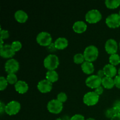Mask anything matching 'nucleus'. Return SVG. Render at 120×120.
Wrapping results in <instances>:
<instances>
[{
  "label": "nucleus",
  "mask_w": 120,
  "mask_h": 120,
  "mask_svg": "<svg viewBox=\"0 0 120 120\" xmlns=\"http://www.w3.org/2000/svg\"><path fill=\"white\" fill-rule=\"evenodd\" d=\"M43 64L48 70H55L59 64V57L56 55L50 54L45 58Z\"/></svg>",
  "instance_id": "nucleus-1"
},
{
  "label": "nucleus",
  "mask_w": 120,
  "mask_h": 120,
  "mask_svg": "<svg viewBox=\"0 0 120 120\" xmlns=\"http://www.w3.org/2000/svg\"><path fill=\"white\" fill-rule=\"evenodd\" d=\"M86 61L92 62L97 59L98 56V49L96 46L89 45L84 49L83 53Z\"/></svg>",
  "instance_id": "nucleus-2"
},
{
  "label": "nucleus",
  "mask_w": 120,
  "mask_h": 120,
  "mask_svg": "<svg viewBox=\"0 0 120 120\" xmlns=\"http://www.w3.org/2000/svg\"><path fill=\"white\" fill-rule=\"evenodd\" d=\"M52 38L51 35L48 32H41L36 36V42L43 46H48L52 43Z\"/></svg>",
  "instance_id": "nucleus-3"
},
{
  "label": "nucleus",
  "mask_w": 120,
  "mask_h": 120,
  "mask_svg": "<svg viewBox=\"0 0 120 120\" xmlns=\"http://www.w3.org/2000/svg\"><path fill=\"white\" fill-rule=\"evenodd\" d=\"M102 15L100 12L96 9H93L89 11L85 15L87 22L90 23H95L101 20Z\"/></svg>",
  "instance_id": "nucleus-4"
},
{
  "label": "nucleus",
  "mask_w": 120,
  "mask_h": 120,
  "mask_svg": "<svg viewBox=\"0 0 120 120\" xmlns=\"http://www.w3.org/2000/svg\"><path fill=\"white\" fill-rule=\"evenodd\" d=\"M63 108V103L57 99H52L48 102L47 109L48 111L53 114H59L62 111Z\"/></svg>",
  "instance_id": "nucleus-5"
},
{
  "label": "nucleus",
  "mask_w": 120,
  "mask_h": 120,
  "mask_svg": "<svg viewBox=\"0 0 120 120\" xmlns=\"http://www.w3.org/2000/svg\"><path fill=\"white\" fill-rule=\"evenodd\" d=\"M83 100L84 104L91 106L98 103L99 100V96L94 91H89L84 94Z\"/></svg>",
  "instance_id": "nucleus-6"
},
{
  "label": "nucleus",
  "mask_w": 120,
  "mask_h": 120,
  "mask_svg": "<svg viewBox=\"0 0 120 120\" xmlns=\"http://www.w3.org/2000/svg\"><path fill=\"white\" fill-rule=\"evenodd\" d=\"M107 25L111 28H118L120 26V16L119 14L113 13L109 15L105 19Z\"/></svg>",
  "instance_id": "nucleus-7"
},
{
  "label": "nucleus",
  "mask_w": 120,
  "mask_h": 120,
  "mask_svg": "<svg viewBox=\"0 0 120 120\" xmlns=\"http://www.w3.org/2000/svg\"><path fill=\"white\" fill-rule=\"evenodd\" d=\"M21 104L17 101H11L6 105L5 112L9 116L15 115L21 109Z\"/></svg>",
  "instance_id": "nucleus-8"
},
{
  "label": "nucleus",
  "mask_w": 120,
  "mask_h": 120,
  "mask_svg": "<svg viewBox=\"0 0 120 120\" xmlns=\"http://www.w3.org/2000/svg\"><path fill=\"white\" fill-rule=\"evenodd\" d=\"M19 69V63L15 59H9L5 63V69L8 74L15 73Z\"/></svg>",
  "instance_id": "nucleus-9"
},
{
  "label": "nucleus",
  "mask_w": 120,
  "mask_h": 120,
  "mask_svg": "<svg viewBox=\"0 0 120 120\" xmlns=\"http://www.w3.org/2000/svg\"><path fill=\"white\" fill-rule=\"evenodd\" d=\"M86 84L91 89H95L100 86L101 84L102 79L97 75H91L86 80Z\"/></svg>",
  "instance_id": "nucleus-10"
},
{
  "label": "nucleus",
  "mask_w": 120,
  "mask_h": 120,
  "mask_svg": "<svg viewBox=\"0 0 120 120\" xmlns=\"http://www.w3.org/2000/svg\"><path fill=\"white\" fill-rule=\"evenodd\" d=\"M15 51L11 45L5 44L0 49V55L4 58H11L15 55Z\"/></svg>",
  "instance_id": "nucleus-11"
},
{
  "label": "nucleus",
  "mask_w": 120,
  "mask_h": 120,
  "mask_svg": "<svg viewBox=\"0 0 120 120\" xmlns=\"http://www.w3.org/2000/svg\"><path fill=\"white\" fill-rule=\"evenodd\" d=\"M105 49L107 52L110 55L116 53L118 50V44L114 39H109L105 43Z\"/></svg>",
  "instance_id": "nucleus-12"
},
{
  "label": "nucleus",
  "mask_w": 120,
  "mask_h": 120,
  "mask_svg": "<svg viewBox=\"0 0 120 120\" xmlns=\"http://www.w3.org/2000/svg\"><path fill=\"white\" fill-rule=\"evenodd\" d=\"M38 89L43 93L50 91L52 89V83L47 79H43L39 81L37 85Z\"/></svg>",
  "instance_id": "nucleus-13"
},
{
  "label": "nucleus",
  "mask_w": 120,
  "mask_h": 120,
  "mask_svg": "<svg viewBox=\"0 0 120 120\" xmlns=\"http://www.w3.org/2000/svg\"><path fill=\"white\" fill-rule=\"evenodd\" d=\"M103 70L105 74V76L111 77V78L116 76V75L117 73V70L115 66L111 64H105L103 68Z\"/></svg>",
  "instance_id": "nucleus-14"
},
{
  "label": "nucleus",
  "mask_w": 120,
  "mask_h": 120,
  "mask_svg": "<svg viewBox=\"0 0 120 120\" xmlns=\"http://www.w3.org/2000/svg\"><path fill=\"white\" fill-rule=\"evenodd\" d=\"M87 28L86 23L83 21H77L73 25V29L77 34H82L86 31Z\"/></svg>",
  "instance_id": "nucleus-15"
},
{
  "label": "nucleus",
  "mask_w": 120,
  "mask_h": 120,
  "mask_svg": "<svg viewBox=\"0 0 120 120\" xmlns=\"http://www.w3.org/2000/svg\"><path fill=\"white\" fill-rule=\"evenodd\" d=\"M16 91L19 94H24L28 90L29 86L26 82L23 80H18L15 84Z\"/></svg>",
  "instance_id": "nucleus-16"
},
{
  "label": "nucleus",
  "mask_w": 120,
  "mask_h": 120,
  "mask_svg": "<svg viewBox=\"0 0 120 120\" xmlns=\"http://www.w3.org/2000/svg\"><path fill=\"white\" fill-rule=\"evenodd\" d=\"M14 16H15V19L20 23H24L28 18V14L26 12L22 9H19L16 11L14 14Z\"/></svg>",
  "instance_id": "nucleus-17"
},
{
  "label": "nucleus",
  "mask_w": 120,
  "mask_h": 120,
  "mask_svg": "<svg viewBox=\"0 0 120 120\" xmlns=\"http://www.w3.org/2000/svg\"><path fill=\"white\" fill-rule=\"evenodd\" d=\"M56 49H63L68 46V41L66 38L59 37L54 42Z\"/></svg>",
  "instance_id": "nucleus-18"
},
{
  "label": "nucleus",
  "mask_w": 120,
  "mask_h": 120,
  "mask_svg": "<svg viewBox=\"0 0 120 120\" xmlns=\"http://www.w3.org/2000/svg\"><path fill=\"white\" fill-rule=\"evenodd\" d=\"M82 70L83 72L87 75H90L93 73L94 70V67L92 62H88V61H84L81 66Z\"/></svg>",
  "instance_id": "nucleus-19"
},
{
  "label": "nucleus",
  "mask_w": 120,
  "mask_h": 120,
  "mask_svg": "<svg viewBox=\"0 0 120 120\" xmlns=\"http://www.w3.org/2000/svg\"><path fill=\"white\" fill-rule=\"evenodd\" d=\"M101 84L105 89H111L115 86L114 79L111 77L104 76L103 78H102Z\"/></svg>",
  "instance_id": "nucleus-20"
},
{
  "label": "nucleus",
  "mask_w": 120,
  "mask_h": 120,
  "mask_svg": "<svg viewBox=\"0 0 120 120\" xmlns=\"http://www.w3.org/2000/svg\"><path fill=\"white\" fill-rule=\"evenodd\" d=\"M58 79V73L55 70H48L46 73V79L52 83L57 81Z\"/></svg>",
  "instance_id": "nucleus-21"
},
{
  "label": "nucleus",
  "mask_w": 120,
  "mask_h": 120,
  "mask_svg": "<svg viewBox=\"0 0 120 120\" xmlns=\"http://www.w3.org/2000/svg\"><path fill=\"white\" fill-rule=\"evenodd\" d=\"M105 4L108 8L115 9L120 5V0H105Z\"/></svg>",
  "instance_id": "nucleus-22"
},
{
  "label": "nucleus",
  "mask_w": 120,
  "mask_h": 120,
  "mask_svg": "<svg viewBox=\"0 0 120 120\" xmlns=\"http://www.w3.org/2000/svg\"><path fill=\"white\" fill-rule=\"evenodd\" d=\"M109 62L110 64L113 66H117L120 63V56L117 53L110 55L109 57Z\"/></svg>",
  "instance_id": "nucleus-23"
},
{
  "label": "nucleus",
  "mask_w": 120,
  "mask_h": 120,
  "mask_svg": "<svg viewBox=\"0 0 120 120\" xmlns=\"http://www.w3.org/2000/svg\"><path fill=\"white\" fill-rule=\"evenodd\" d=\"M7 80L8 81V83L11 84H16V82H18V78L16 75L15 73H10L7 75Z\"/></svg>",
  "instance_id": "nucleus-24"
},
{
  "label": "nucleus",
  "mask_w": 120,
  "mask_h": 120,
  "mask_svg": "<svg viewBox=\"0 0 120 120\" xmlns=\"http://www.w3.org/2000/svg\"><path fill=\"white\" fill-rule=\"evenodd\" d=\"M84 55L82 53H77L73 56V60L74 62L76 64H80L83 63L84 62Z\"/></svg>",
  "instance_id": "nucleus-25"
},
{
  "label": "nucleus",
  "mask_w": 120,
  "mask_h": 120,
  "mask_svg": "<svg viewBox=\"0 0 120 120\" xmlns=\"http://www.w3.org/2000/svg\"><path fill=\"white\" fill-rule=\"evenodd\" d=\"M8 81L7 79L4 76L0 77V90L2 91L6 89L8 86Z\"/></svg>",
  "instance_id": "nucleus-26"
},
{
  "label": "nucleus",
  "mask_w": 120,
  "mask_h": 120,
  "mask_svg": "<svg viewBox=\"0 0 120 120\" xmlns=\"http://www.w3.org/2000/svg\"><path fill=\"white\" fill-rule=\"evenodd\" d=\"M11 46L12 47L13 49L15 52H17L19 51L21 49V48H22V43H21V42L20 41H14L11 43Z\"/></svg>",
  "instance_id": "nucleus-27"
},
{
  "label": "nucleus",
  "mask_w": 120,
  "mask_h": 120,
  "mask_svg": "<svg viewBox=\"0 0 120 120\" xmlns=\"http://www.w3.org/2000/svg\"><path fill=\"white\" fill-rule=\"evenodd\" d=\"M67 98H68V96L64 92L59 93L57 96V99L62 103L65 102L67 100Z\"/></svg>",
  "instance_id": "nucleus-28"
},
{
  "label": "nucleus",
  "mask_w": 120,
  "mask_h": 120,
  "mask_svg": "<svg viewBox=\"0 0 120 120\" xmlns=\"http://www.w3.org/2000/svg\"><path fill=\"white\" fill-rule=\"evenodd\" d=\"M0 34H1V38H2V39H5L8 38L9 36V32L7 30H5V29H1Z\"/></svg>",
  "instance_id": "nucleus-29"
},
{
  "label": "nucleus",
  "mask_w": 120,
  "mask_h": 120,
  "mask_svg": "<svg viewBox=\"0 0 120 120\" xmlns=\"http://www.w3.org/2000/svg\"><path fill=\"white\" fill-rule=\"evenodd\" d=\"M70 120H85L84 119V117L82 114H77L70 118Z\"/></svg>",
  "instance_id": "nucleus-30"
},
{
  "label": "nucleus",
  "mask_w": 120,
  "mask_h": 120,
  "mask_svg": "<svg viewBox=\"0 0 120 120\" xmlns=\"http://www.w3.org/2000/svg\"><path fill=\"white\" fill-rule=\"evenodd\" d=\"M114 83L115 86L118 89H120V76L117 75L115 77L114 79Z\"/></svg>",
  "instance_id": "nucleus-31"
},
{
  "label": "nucleus",
  "mask_w": 120,
  "mask_h": 120,
  "mask_svg": "<svg viewBox=\"0 0 120 120\" xmlns=\"http://www.w3.org/2000/svg\"><path fill=\"white\" fill-rule=\"evenodd\" d=\"M103 91H104V90H103V87L101 86H100L96 88V89H95L94 92L96 93L99 96V95H101L102 93H103Z\"/></svg>",
  "instance_id": "nucleus-32"
},
{
  "label": "nucleus",
  "mask_w": 120,
  "mask_h": 120,
  "mask_svg": "<svg viewBox=\"0 0 120 120\" xmlns=\"http://www.w3.org/2000/svg\"><path fill=\"white\" fill-rule=\"evenodd\" d=\"M5 106L6 105H5V104L4 103H2V101L0 102V112L2 114L4 112V111H5Z\"/></svg>",
  "instance_id": "nucleus-33"
},
{
  "label": "nucleus",
  "mask_w": 120,
  "mask_h": 120,
  "mask_svg": "<svg viewBox=\"0 0 120 120\" xmlns=\"http://www.w3.org/2000/svg\"><path fill=\"white\" fill-rule=\"evenodd\" d=\"M97 75L102 79L104 77V76H105V74H104V71H103V70L100 69V70H99L98 71H97Z\"/></svg>",
  "instance_id": "nucleus-34"
},
{
  "label": "nucleus",
  "mask_w": 120,
  "mask_h": 120,
  "mask_svg": "<svg viewBox=\"0 0 120 120\" xmlns=\"http://www.w3.org/2000/svg\"><path fill=\"white\" fill-rule=\"evenodd\" d=\"M111 120H120V113L118 114H116L114 116L111 118Z\"/></svg>",
  "instance_id": "nucleus-35"
},
{
  "label": "nucleus",
  "mask_w": 120,
  "mask_h": 120,
  "mask_svg": "<svg viewBox=\"0 0 120 120\" xmlns=\"http://www.w3.org/2000/svg\"><path fill=\"white\" fill-rule=\"evenodd\" d=\"M86 120H95L94 118H87V119Z\"/></svg>",
  "instance_id": "nucleus-36"
},
{
  "label": "nucleus",
  "mask_w": 120,
  "mask_h": 120,
  "mask_svg": "<svg viewBox=\"0 0 120 120\" xmlns=\"http://www.w3.org/2000/svg\"><path fill=\"white\" fill-rule=\"evenodd\" d=\"M118 75H120V68L118 69Z\"/></svg>",
  "instance_id": "nucleus-37"
},
{
  "label": "nucleus",
  "mask_w": 120,
  "mask_h": 120,
  "mask_svg": "<svg viewBox=\"0 0 120 120\" xmlns=\"http://www.w3.org/2000/svg\"><path fill=\"white\" fill-rule=\"evenodd\" d=\"M63 120H70V119H69V118H68V117H66V118H64V119H63Z\"/></svg>",
  "instance_id": "nucleus-38"
},
{
  "label": "nucleus",
  "mask_w": 120,
  "mask_h": 120,
  "mask_svg": "<svg viewBox=\"0 0 120 120\" xmlns=\"http://www.w3.org/2000/svg\"><path fill=\"white\" fill-rule=\"evenodd\" d=\"M55 120H62V118H56V119Z\"/></svg>",
  "instance_id": "nucleus-39"
},
{
  "label": "nucleus",
  "mask_w": 120,
  "mask_h": 120,
  "mask_svg": "<svg viewBox=\"0 0 120 120\" xmlns=\"http://www.w3.org/2000/svg\"><path fill=\"white\" fill-rule=\"evenodd\" d=\"M119 15H120V11H119Z\"/></svg>",
  "instance_id": "nucleus-40"
},
{
  "label": "nucleus",
  "mask_w": 120,
  "mask_h": 120,
  "mask_svg": "<svg viewBox=\"0 0 120 120\" xmlns=\"http://www.w3.org/2000/svg\"></svg>",
  "instance_id": "nucleus-41"
}]
</instances>
